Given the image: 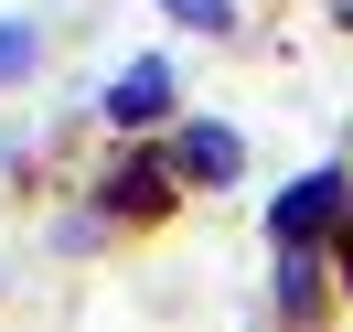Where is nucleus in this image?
Wrapping results in <instances>:
<instances>
[{
  "instance_id": "f257e3e1",
  "label": "nucleus",
  "mask_w": 353,
  "mask_h": 332,
  "mask_svg": "<svg viewBox=\"0 0 353 332\" xmlns=\"http://www.w3.org/2000/svg\"><path fill=\"white\" fill-rule=\"evenodd\" d=\"M332 215H343V172H310V182H289V193H279V236H289V246H310Z\"/></svg>"
},
{
  "instance_id": "f03ea898",
  "label": "nucleus",
  "mask_w": 353,
  "mask_h": 332,
  "mask_svg": "<svg viewBox=\"0 0 353 332\" xmlns=\"http://www.w3.org/2000/svg\"><path fill=\"white\" fill-rule=\"evenodd\" d=\"M161 108H172V65H129L108 86V118H118V129H139V118H161Z\"/></svg>"
},
{
  "instance_id": "7ed1b4c3",
  "label": "nucleus",
  "mask_w": 353,
  "mask_h": 332,
  "mask_svg": "<svg viewBox=\"0 0 353 332\" xmlns=\"http://www.w3.org/2000/svg\"><path fill=\"white\" fill-rule=\"evenodd\" d=\"M236 129H214V118H203V129H182V172H193V182H236Z\"/></svg>"
},
{
  "instance_id": "20e7f679",
  "label": "nucleus",
  "mask_w": 353,
  "mask_h": 332,
  "mask_svg": "<svg viewBox=\"0 0 353 332\" xmlns=\"http://www.w3.org/2000/svg\"><path fill=\"white\" fill-rule=\"evenodd\" d=\"M161 11H182L193 32H225V22H236V0H161Z\"/></svg>"
},
{
  "instance_id": "39448f33",
  "label": "nucleus",
  "mask_w": 353,
  "mask_h": 332,
  "mask_svg": "<svg viewBox=\"0 0 353 332\" xmlns=\"http://www.w3.org/2000/svg\"><path fill=\"white\" fill-rule=\"evenodd\" d=\"M22 65H32V32H22V22H0V86H11Z\"/></svg>"
},
{
  "instance_id": "423d86ee",
  "label": "nucleus",
  "mask_w": 353,
  "mask_h": 332,
  "mask_svg": "<svg viewBox=\"0 0 353 332\" xmlns=\"http://www.w3.org/2000/svg\"><path fill=\"white\" fill-rule=\"evenodd\" d=\"M343 268H353V225H343Z\"/></svg>"
}]
</instances>
